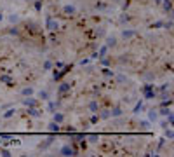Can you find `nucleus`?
Here are the masks:
<instances>
[{
    "instance_id": "nucleus-21",
    "label": "nucleus",
    "mask_w": 174,
    "mask_h": 157,
    "mask_svg": "<svg viewBox=\"0 0 174 157\" xmlns=\"http://www.w3.org/2000/svg\"><path fill=\"white\" fill-rule=\"evenodd\" d=\"M139 129L141 131H148L150 129V121H141L139 122Z\"/></svg>"
},
{
    "instance_id": "nucleus-13",
    "label": "nucleus",
    "mask_w": 174,
    "mask_h": 157,
    "mask_svg": "<svg viewBox=\"0 0 174 157\" xmlns=\"http://www.w3.org/2000/svg\"><path fill=\"white\" fill-rule=\"evenodd\" d=\"M106 47H108V49H113V47H117V37H115V35H111V37H106Z\"/></svg>"
},
{
    "instance_id": "nucleus-43",
    "label": "nucleus",
    "mask_w": 174,
    "mask_h": 157,
    "mask_svg": "<svg viewBox=\"0 0 174 157\" xmlns=\"http://www.w3.org/2000/svg\"><path fill=\"white\" fill-rule=\"evenodd\" d=\"M153 2H155L157 5H160V2H162V0H153Z\"/></svg>"
},
{
    "instance_id": "nucleus-22",
    "label": "nucleus",
    "mask_w": 174,
    "mask_h": 157,
    "mask_svg": "<svg viewBox=\"0 0 174 157\" xmlns=\"http://www.w3.org/2000/svg\"><path fill=\"white\" fill-rule=\"evenodd\" d=\"M103 75H105V77H115V72L110 70L108 67H105V68H103Z\"/></svg>"
},
{
    "instance_id": "nucleus-39",
    "label": "nucleus",
    "mask_w": 174,
    "mask_h": 157,
    "mask_svg": "<svg viewBox=\"0 0 174 157\" xmlns=\"http://www.w3.org/2000/svg\"><path fill=\"white\" fill-rule=\"evenodd\" d=\"M164 28H167V30H172V21L169 19V23H164Z\"/></svg>"
},
{
    "instance_id": "nucleus-9",
    "label": "nucleus",
    "mask_w": 174,
    "mask_h": 157,
    "mask_svg": "<svg viewBox=\"0 0 174 157\" xmlns=\"http://www.w3.org/2000/svg\"><path fill=\"white\" fill-rule=\"evenodd\" d=\"M87 108H89V112H92V114H98L99 112V103L96 101V99H92V101H89V105H87Z\"/></svg>"
},
{
    "instance_id": "nucleus-28",
    "label": "nucleus",
    "mask_w": 174,
    "mask_h": 157,
    "mask_svg": "<svg viewBox=\"0 0 174 157\" xmlns=\"http://www.w3.org/2000/svg\"><path fill=\"white\" fill-rule=\"evenodd\" d=\"M117 82H118V84H124V82H127V77L122 75V73H118V75H117Z\"/></svg>"
},
{
    "instance_id": "nucleus-11",
    "label": "nucleus",
    "mask_w": 174,
    "mask_h": 157,
    "mask_svg": "<svg viewBox=\"0 0 174 157\" xmlns=\"http://www.w3.org/2000/svg\"><path fill=\"white\" fill-rule=\"evenodd\" d=\"M0 82H2V84H7V86H14V80H12V77L11 75H5V73H2V75H0Z\"/></svg>"
},
{
    "instance_id": "nucleus-31",
    "label": "nucleus",
    "mask_w": 174,
    "mask_h": 157,
    "mask_svg": "<svg viewBox=\"0 0 174 157\" xmlns=\"http://www.w3.org/2000/svg\"><path fill=\"white\" fill-rule=\"evenodd\" d=\"M52 68V63L51 61H46V63H43V70L42 72H47V70H51Z\"/></svg>"
},
{
    "instance_id": "nucleus-34",
    "label": "nucleus",
    "mask_w": 174,
    "mask_h": 157,
    "mask_svg": "<svg viewBox=\"0 0 174 157\" xmlns=\"http://www.w3.org/2000/svg\"><path fill=\"white\" fill-rule=\"evenodd\" d=\"M0 155H4V157H9V155H11V152H9L7 148H2V150H0Z\"/></svg>"
},
{
    "instance_id": "nucleus-32",
    "label": "nucleus",
    "mask_w": 174,
    "mask_h": 157,
    "mask_svg": "<svg viewBox=\"0 0 174 157\" xmlns=\"http://www.w3.org/2000/svg\"><path fill=\"white\" fill-rule=\"evenodd\" d=\"M165 117H167V124H169V126H172V122H174V115H172V112H171L169 115H165Z\"/></svg>"
},
{
    "instance_id": "nucleus-17",
    "label": "nucleus",
    "mask_w": 174,
    "mask_h": 157,
    "mask_svg": "<svg viewBox=\"0 0 174 157\" xmlns=\"http://www.w3.org/2000/svg\"><path fill=\"white\" fill-rule=\"evenodd\" d=\"M85 141H89V143H98L99 141V134H89V136H85Z\"/></svg>"
},
{
    "instance_id": "nucleus-4",
    "label": "nucleus",
    "mask_w": 174,
    "mask_h": 157,
    "mask_svg": "<svg viewBox=\"0 0 174 157\" xmlns=\"http://www.w3.org/2000/svg\"><path fill=\"white\" fill-rule=\"evenodd\" d=\"M136 35H138V32H136V30H129V28L122 30V38H124V40H133Z\"/></svg>"
},
{
    "instance_id": "nucleus-29",
    "label": "nucleus",
    "mask_w": 174,
    "mask_h": 157,
    "mask_svg": "<svg viewBox=\"0 0 174 157\" xmlns=\"http://www.w3.org/2000/svg\"><path fill=\"white\" fill-rule=\"evenodd\" d=\"M9 21H11V23H18V21H19V16H18V14H11V16H9Z\"/></svg>"
},
{
    "instance_id": "nucleus-26",
    "label": "nucleus",
    "mask_w": 174,
    "mask_h": 157,
    "mask_svg": "<svg viewBox=\"0 0 174 157\" xmlns=\"http://www.w3.org/2000/svg\"><path fill=\"white\" fill-rule=\"evenodd\" d=\"M14 114H16V110H14V108H9V110H7V112L4 114V119H11V117H12Z\"/></svg>"
},
{
    "instance_id": "nucleus-1",
    "label": "nucleus",
    "mask_w": 174,
    "mask_h": 157,
    "mask_svg": "<svg viewBox=\"0 0 174 157\" xmlns=\"http://www.w3.org/2000/svg\"><path fill=\"white\" fill-rule=\"evenodd\" d=\"M141 93L145 94V99H153L155 98V91H153V84H145L141 87Z\"/></svg>"
},
{
    "instance_id": "nucleus-5",
    "label": "nucleus",
    "mask_w": 174,
    "mask_h": 157,
    "mask_svg": "<svg viewBox=\"0 0 174 157\" xmlns=\"http://www.w3.org/2000/svg\"><path fill=\"white\" fill-rule=\"evenodd\" d=\"M59 154L61 155H77V150L73 147H70V145H65V147L59 148Z\"/></svg>"
},
{
    "instance_id": "nucleus-16",
    "label": "nucleus",
    "mask_w": 174,
    "mask_h": 157,
    "mask_svg": "<svg viewBox=\"0 0 174 157\" xmlns=\"http://www.w3.org/2000/svg\"><path fill=\"white\" fill-rule=\"evenodd\" d=\"M52 114H54V117H52L54 122H58V124H63V122H65V115H63L61 112H52Z\"/></svg>"
},
{
    "instance_id": "nucleus-12",
    "label": "nucleus",
    "mask_w": 174,
    "mask_h": 157,
    "mask_svg": "<svg viewBox=\"0 0 174 157\" xmlns=\"http://www.w3.org/2000/svg\"><path fill=\"white\" fill-rule=\"evenodd\" d=\"M63 12H65L66 16H75V14H77V9H75V5H65V7H63Z\"/></svg>"
},
{
    "instance_id": "nucleus-35",
    "label": "nucleus",
    "mask_w": 174,
    "mask_h": 157,
    "mask_svg": "<svg viewBox=\"0 0 174 157\" xmlns=\"http://www.w3.org/2000/svg\"><path fill=\"white\" fill-rule=\"evenodd\" d=\"M105 33H106V32H105V28H99V30H96V35H98V37H105Z\"/></svg>"
},
{
    "instance_id": "nucleus-38",
    "label": "nucleus",
    "mask_w": 174,
    "mask_h": 157,
    "mask_svg": "<svg viewBox=\"0 0 174 157\" xmlns=\"http://www.w3.org/2000/svg\"><path fill=\"white\" fill-rule=\"evenodd\" d=\"M35 9H37V11L42 9V0H37V2H35Z\"/></svg>"
},
{
    "instance_id": "nucleus-8",
    "label": "nucleus",
    "mask_w": 174,
    "mask_h": 157,
    "mask_svg": "<svg viewBox=\"0 0 174 157\" xmlns=\"http://www.w3.org/2000/svg\"><path fill=\"white\" fill-rule=\"evenodd\" d=\"M23 105H24V107H37L38 101L35 98H31V96H24L23 98Z\"/></svg>"
},
{
    "instance_id": "nucleus-40",
    "label": "nucleus",
    "mask_w": 174,
    "mask_h": 157,
    "mask_svg": "<svg viewBox=\"0 0 174 157\" xmlns=\"http://www.w3.org/2000/svg\"><path fill=\"white\" fill-rule=\"evenodd\" d=\"M101 63H103L105 67H108V65H110V60H108V58L105 56V58H101Z\"/></svg>"
},
{
    "instance_id": "nucleus-27",
    "label": "nucleus",
    "mask_w": 174,
    "mask_h": 157,
    "mask_svg": "<svg viewBox=\"0 0 174 157\" xmlns=\"http://www.w3.org/2000/svg\"><path fill=\"white\" fill-rule=\"evenodd\" d=\"M141 110H143V101L136 103V107H134V114H141Z\"/></svg>"
},
{
    "instance_id": "nucleus-7",
    "label": "nucleus",
    "mask_w": 174,
    "mask_h": 157,
    "mask_svg": "<svg viewBox=\"0 0 174 157\" xmlns=\"http://www.w3.org/2000/svg\"><path fill=\"white\" fill-rule=\"evenodd\" d=\"M160 5L164 7V11H165V12L169 14V18H171V14H172V0H162Z\"/></svg>"
},
{
    "instance_id": "nucleus-44",
    "label": "nucleus",
    "mask_w": 174,
    "mask_h": 157,
    "mask_svg": "<svg viewBox=\"0 0 174 157\" xmlns=\"http://www.w3.org/2000/svg\"><path fill=\"white\" fill-rule=\"evenodd\" d=\"M0 21H2V14H0Z\"/></svg>"
},
{
    "instance_id": "nucleus-19",
    "label": "nucleus",
    "mask_w": 174,
    "mask_h": 157,
    "mask_svg": "<svg viewBox=\"0 0 174 157\" xmlns=\"http://www.w3.org/2000/svg\"><path fill=\"white\" fill-rule=\"evenodd\" d=\"M59 129H61V128H59V124H58V122H54V121H52V122L49 124V131H51V133H59Z\"/></svg>"
},
{
    "instance_id": "nucleus-3",
    "label": "nucleus",
    "mask_w": 174,
    "mask_h": 157,
    "mask_svg": "<svg viewBox=\"0 0 174 157\" xmlns=\"http://www.w3.org/2000/svg\"><path fill=\"white\" fill-rule=\"evenodd\" d=\"M66 93H70V84H68V82H61L59 87H58V96H59V99H63Z\"/></svg>"
},
{
    "instance_id": "nucleus-20",
    "label": "nucleus",
    "mask_w": 174,
    "mask_h": 157,
    "mask_svg": "<svg viewBox=\"0 0 174 157\" xmlns=\"http://www.w3.org/2000/svg\"><path fill=\"white\" fill-rule=\"evenodd\" d=\"M169 114H171V108H169V107H160V110H158V115L165 117V115H169Z\"/></svg>"
},
{
    "instance_id": "nucleus-23",
    "label": "nucleus",
    "mask_w": 174,
    "mask_h": 157,
    "mask_svg": "<svg viewBox=\"0 0 174 157\" xmlns=\"http://www.w3.org/2000/svg\"><path fill=\"white\" fill-rule=\"evenodd\" d=\"M38 98H40V99H49V91L42 89V91L38 93Z\"/></svg>"
},
{
    "instance_id": "nucleus-25",
    "label": "nucleus",
    "mask_w": 174,
    "mask_h": 157,
    "mask_svg": "<svg viewBox=\"0 0 174 157\" xmlns=\"http://www.w3.org/2000/svg\"><path fill=\"white\" fill-rule=\"evenodd\" d=\"M21 94H23V96H31V94H33V87H24V89L21 91Z\"/></svg>"
},
{
    "instance_id": "nucleus-36",
    "label": "nucleus",
    "mask_w": 174,
    "mask_h": 157,
    "mask_svg": "<svg viewBox=\"0 0 174 157\" xmlns=\"http://www.w3.org/2000/svg\"><path fill=\"white\" fill-rule=\"evenodd\" d=\"M9 33L11 35H19V30L18 28H9Z\"/></svg>"
},
{
    "instance_id": "nucleus-14",
    "label": "nucleus",
    "mask_w": 174,
    "mask_h": 157,
    "mask_svg": "<svg viewBox=\"0 0 174 157\" xmlns=\"http://www.w3.org/2000/svg\"><path fill=\"white\" fill-rule=\"evenodd\" d=\"M28 115H31V117H42V112L37 107H28Z\"/></svg>"
},
{
    "instance_id": "nucleus-42",
    "label": "nucleus",
    "mask_w": 174,
    "mask_h": 157,
    "mask_svg": "<svg viewBox=\"0 0 174 157\" xmlns=\"http://www.w3.org/2000/svg\"><path fill=\"white\" fill-rule=\"evenodd\" d=\"M145 79H146V80H153V75H152V73H146Z\"/></svg>"
},
{
    "instance_id": "nucleus-33",
    "label": "nucleus",
    "mask_w": 174,
    "mask_h": 157,
    "mask_svg": "<svg viewBox=\"0 0 174 157\" xmlns=\"http://www.w3.org/2000/svg\"><path fill=\"white\" fill-rule=\"evenodd\" d=\"M162 26H164V21H155L152 25V28H162Z\"/></svg>"
},
{
    "instance_id": "nucleus-30",
    "label": "nucleus",
    "mask_w": 174,
    "mask_h": 157,
    "mask_svg": "<svg viewBox=\"0 0 174 157\" xmlns=\"http://www.w3.org/2000/svg\"><path fill=\"white\" fill-rule=\"evenodd\" d=\"M165 138H169V140H172V138H174L172 129H167V128H165Z\"/></svg>"
},
{
    "instance_id": "nucleus-37",
    "label": "nucleus",
    "mask_w": 174,
    "mask_h": 157,
    "mask_svg": "<svg viewBox=\"0 0 174 157\" xmlns=\"http://www.w3.org/2000/svg\"><path fill=\"white\" fill-rule=\"evenodd\" d=\"M98 119H99V117H98V114H92V117H91V124H96V122H98Z\"/></svg>"
},
{
    "instance_id": "nucleus-41",
    "label": "nucleus",
    "mask_w": 174,
    "mask_h": 157,
    "mask_svg": "<svg viewBox=\"0 0 174 157\" xmlns=\"http://www.w3.org/2000/svg\"><path fill=\"white\" fill-rule=\"evenodd\" d=\"M96 9L103 11V9H106V4H96Z\"/></svg>"
},
{
    "instance_id": "nucleus-18",
    "label": "nucleus",
    "mask_w": 174,
    "mask_h": 157,
    "mask_svg": "<svg viewBox=\"0 0 174 157\" xmlns=\"http://www.w3.org/2000/svg\"><path fill=\"white\" fill-rule=\"evenodd\" d=\"M148 119H150V122H155L158 119V112L157 110H150L148 112Z\"/></svg>"
},
{
    "instance_id": "nucleus-10",
    "label": "nucleus",
    "mask_w": 174,
    "mask_h": 157,
    "mask_svg": "<svg viewBox=\"0 0 174 157\" xmlns=\"http://www.w3.org/2000/svg\"><path fill=\"white\" fill-rule=\"evenodd\" d=\"M52 143H54V138H52V136H49L46 141H42V143L38 145V148H40V150H47V148L52 145Z\"/></svg>"
},
{
    "instance_id": "nucleus-24",
    "label": "nucleus",
    "mask_w": 174,
    "mask_h": 157,
    "mask_svg": "<svg viewBox=\"0 0 174 157\" xmlns=\"http://www.w3.org/2000/svg\"><path fill=\"white\" fill-rule=\"evenodd\" d=\"M99 112H101V114H99V117H101V119H110V117H111L108 108H105V110H99Z\"/></svg>"
},
{
    "instance_id": "nucleus-6",
    "label": "nucleus",
    "mask_w": 174,
    "mask_h": 157,
    "mask_svg": "<svg viewBox=\"0 0 174 157\" xmlns=\"http://www.w3.org/2000/svg\"><path fill=\"white\" fill-rule=\"evenodd\" d=\"M108 51H110V49H108L106 45H101V47H99V51L92 54V58H98V60H101V58H105V56L108 54Z\"/></svg>"
},
{
    "instance_id": "nucleus-15",
    "label": "nucleus",
    "mask_w": 174,
    "mask_h": 157,
    "mask_svg": "<svg viewBox=\"0 0 174 157\" xmlns=\"http://www.w3.org/2000/svg\"><path fill=\"white\" fill-rule=\"evenodd\" d=\"M122 114H124V110H122L120 107H113V108L110 110V115H111V117H122Z\"/></svg>"
},
{
    "instance_id": "nucleus-2",
    "label": "nucleus",
    "mask_w": 174,
    "mask_h": 157,
    "mask_svg": "<svg viewBox=\"0 0 174 157\" xmlns=\"http://www.w3.org/2000/svg\"><path fill=\"white\" fill-rule=\"evenodd\" d=\"M46 28L49 30V32H56L58 28H59V23L52 18V16H47V21H46Z\"/></svg>"
}]
</instances>
